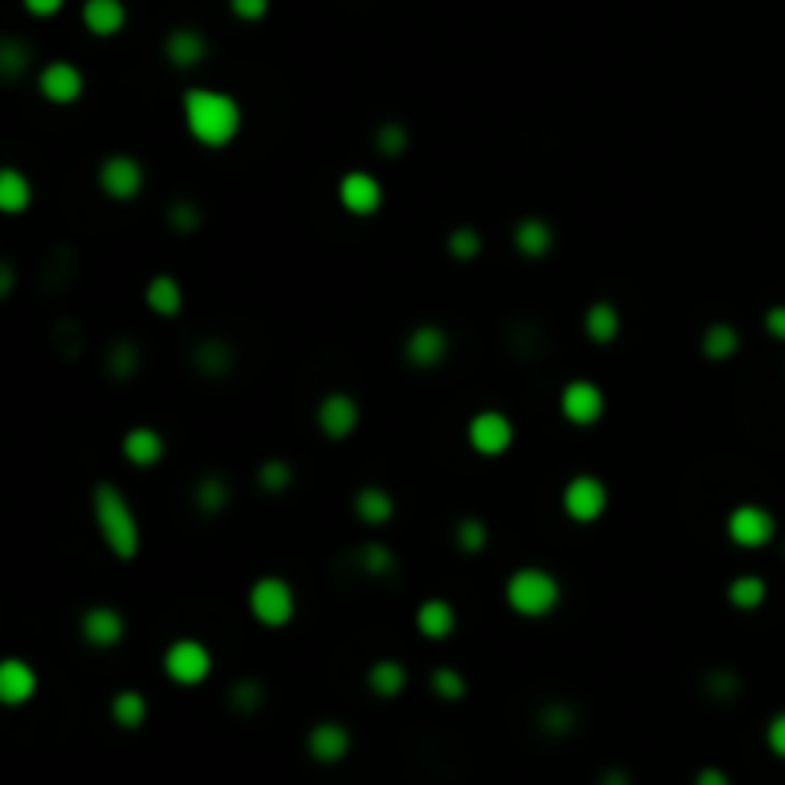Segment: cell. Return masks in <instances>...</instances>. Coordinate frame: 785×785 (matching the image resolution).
<instances>
[{
  "label": "cell",
  "instance_id": "6da1fadb",
  "mask_svg": "<svg viewBox=\"0 0 785 785\" xmlns=\"http://www.w3.org/2000/svg\"><path fill=\"white\" fill-rule=\"evenodd\" d=\"M185 123L196 142L203 146H227L241 131V108L235 97L215 89H192L185 92Z\"/></svg>",
  "mask_w": 785,
  "mask_h": 785
},
{
  "label": "cell",
  "instance_id": "7a4b0ae2",
  "mask_svg": "<svg viewBox=\"0 0 785 785\" xmlns=\"http://www.w3.org/2000/svg\"><path fill=\"white\" fill-rule=\"evenodd\" d=\"M92 521H97L103 545L116 552L119 559L138 556V545H142V529H138V517L127 503V495L116 487V483H97L92 487Z\"/></svg>",
  "mask_w": 785,
  "mask_h": 785
},
{
  "label": "cell",
  "instance_id": "3957f363",
  "mask_svg": "<svg viewBox=\"0 0 785 785\" xmlns=\"http://www.w3.org/2000/svg\"><path fill=\"white\" fill-rule=\"evenodd\" d=\"M564 598V586L545 567H517L506 579V606L521 617H548Z\"/></svg>",
  "mask_w": 785,
  "mask_h": 785
},
{
  "label": "cell",
  "instance_id": "277c9868",
  "mask_svg": "<svg viewBox=\"0 0 785 785\" xmlns=\"http://www.w3.org/2000/svg\"><path fill=\"white\" fill-rule=\"evenodd\" d=\"M249 614L261 620V625L280 628L296 617V594H291V586L280 575H265V579L249 586Z\"/></svg>",
  "mask_w": 785,
  "mask_h": 785
},
{
  "label": "cell",
  "instance_id": "5b68a950",
  "mask_svg": "<svg viewBox=\"0 0 785 785\" xmlns=\"http://www.w3.org/2000/svg\"><path fill=\"white\" fill-rule=\"evenodd\" d=\"M778 525H774V514L766 506H755V503H744L728 514V537L736 540L739 548H763L774 540Z\"/></svg>",
  "mask_w": 785,
  "mask_h": 785
},
{
  "label": "cell",
  "instance_id": "8992f818",
  "mask_svg": "<svg viewBox=\"0 0 785 785\" xmlns=\"http://www.w3.org/2000/svg\"><path fill=\"white\" fill-rule=\"evenodd\" d=\"M609 506V490L598 476H575L564 487V510L572 521H598Z\"/></svg>",
  "mask_w": 785,
  "mask_h": 785
},
{
  "label": "cell",
  "instance_id": "52a82bcc",
  "mask_svg": "<svg viewBox=\"0 0 785 785\" xmlns=\"http://www.w3.org/2000/svg\"><path fill=\"white\" fill-rule=\"evenodd\" d=\"M166 675L177 686H200L211 675V652L200 640H177L166 652Z\"/></svg>",
  "mask_w": 785,
  "mask_h": 785
},
{
  "label": "cell",
  "instance_id": "ba28073f",
  "mask_svg": "<svg viewBox=\"0 0 785 785\" xmlns=\"http://www.w3.org/2000/svg\"><path fill=\"white\" fill-rule=\"evenodd\" d=\"M468 441L479 456H498L514 445V421L503 410H479L468 421Z\"/></svg>",
  "mask_w": 785,
  "mask_h": 785
},
{
  "label": "cell",
  "instance_id": "9c48e42d",
  "mask_svg": "<svg viewBox=\"0 0 785 785\" xmlns=\"http://www.w3.org/2000/svg\"><path fill=\"white\" fill-rule=\"evenodd\" d=\"M559 410H564V418L575 421V426H594V421L606 414V395H602V387L590 384V379H572V384L564 387V395H559Z\"/></svg>",
  "mask_w": 785,
  "mask_h": 785
},
{
  "label": "cell",
  "instance_id": "30bf717a",
  "mask_svg": "<svg viewBox=\"0 0 785 785\" xmlns=\"http://www.w3.org/2000/svg\"><path fill=\"white\" fill-rule=\"evenodd\" d=\"M100 188L103 196H111V200H135L138 192H142V180L146 172L138 166L135 158H127V153H116V158H108L100 166Z\"/></svg>",
  "mask_w": 785,
  "mask_h": 785
},
{
  "label": "cell",
  "instance_id": "8fae6325",
  "mask_svg": "<svg viewBox=\"0 0 785 785\" xmlns=\"http://www.w3.org/2000/svg\"><path fill=\"white\" fill-rule=\"evenodd\" d=\"M338 200H341L345 211H352V215H376L379 207H384V185H379L372 172L352 169V172H345L341 177Z\"/></svg>",
  "mask_w": 785,
  "mask_h": 785
},
{
  "label": "cell",
  "instance_id": "7c38bea8",
  "mask_svg": "<svg viewBox=\"0 0 785 785\" xmlns=\"http://www.w3.org/2000/svg\"><path fill=\"white\" fill-rule=\"evenodd\" d=\"M318 429H322L326 437H334V441H341V437H349L352 429H357L360 421V407L352 395L345 391H330L322 403H318Z\"/></svg>",
  "mask_w": 785,
  "mask_h": 785
},
{
  "label": "cell",
  "instance_id": "4fadbf2b",
  "mask_svg": "<svg viewBox=\"0 0 785 785\" xmlns=\"http://www.w3.org/2000/svg\"><path fill=\"white\" fill-rule=\"evenodd\" d=\"M123 633H127V620L119 609H111V606L85 609V617H81L85 644H92V648H116V644L123 640Z\"/></svg>",
  "mask_w": 785,
  "mask_h": 785
},
{
  "label": "cell",
  "instance_id": "5bb4252c",
  "mask_svg": "<svg viewBox=\"0 0 785 785\" xmlns=\"http://www.w3.org/2000/svg\"><path fill=\"white\" fill-rule=\"evenodd\" d=\"M39 92L54 103H73L85 92V77L73 62H50L39 73Z\"/></svg>",
  "mask_w": 785,
  "mask_h": 785
},
{
  "label": "cell",
  "instance_id": "9a60e30c",
  "mask_svg": "<svg viewBox=\"0 0 785 785\" xmlns=\"http://www.w3.org/2000/svg\"><path fill=\"white\" fill-rule=\"evenodd\" d=\"M448 357V334L441 326L426 322L418 330H410L407 338V360L414 368H437Z\"/></svg>",
  "mask_w": 785,
  "mask_h": 785
},
{
  "label": "cell",
  "instance_id": "2e32d148",
  "mask_svg": "<svg viewBox=\"0 0 785 785\" xmlns=\"http://www.w3.org/2000/svg\"><path fill=\"white\" fill-rule=\"evenodd\" d=\"M349 747H352V736H349V728L338 724V721L315 724L310 736H307V752L315 755L318 763H341V758L349 755Z\"/></svg>",
  "mask_w": 785,
  "mask_h": 785
},
{
  "label": "cell",
  "instance_id": "e0dca14e",
  "mask_svg": "<svg viewBox=\"0 0 785 785\" xmlns=\"http://www.w3.org/2000/svg\"><path fill=\"white\" fill-rule=\"evenodd\" d=\"M39 689V675H34L31 663L23 659H4L0 663V702L4 705H23Z\"/></svg>",
  "mask_w": 785,
  "mask_h": 785
},
{
  "label": "cell",
  "instance_id": "ac0fdd59",
  "mask_svg": "<svg viewBox=\"0 0 785 785\" xmlns=\"http://www.w3.org/2000/svg\"><path fill=\"white\" fill-rule=\"evenodd\" d=\"M81 23L92 34H100V39L123 31V23H127L123 0H85V4H81Z\"/></svg>",
  "mask_w": 785,
  "mask_h": 785
},
{
  "label": "cell",
  "instance_id": "d6986e66",
  "mask_svg": "<svg viewBox=\"0 0 785 785\" xmlns=\"http://www.w3.org/2000/svg\"><path fill=\"white\" fill-rule=\"evenodd\" d=\"M123 456L135 464V468H150L166 456V441H161L158 429L150 426H135L131 434L123 437Z\"/></svg>",
  "mask_w": 785,
  "mask_h": 785
},
{
  "label": "cell",
  "instance_id": "ffe728a7",
  "mask_svg": "<svg viewBox=\"0 0 785 785\" xmlns=\"http://www.w3.org/2000/svg\"><path fill=\"white\" fill-rule=\"evenodd\" d=\"M166 58L180 69H192L207 58V39L196 28H177L166 39Z\"/></svg>",
  "mask_w": 785,
  "mask_h": 785
},
{
  "label": "cell",
  "instance_id": "44dd1931",
  "mask_svg": "<svg viewBox=\"0 0 785 785\" xmlns=\"http://www.w3.org/2000/svg\"><path fill=\"white\" fill-rule=\"evenodd\" d=\"M418 633L421 636H429V640H445V636H453V628H456V609H453V602H445V598H426L418 606Z\"/></svg>",
  "mask_w": 785,
  "mask_h": 785
},
{
  "label": "cell",
  "instance_id": "7402d4cb",
  "mask_svg": "<svg viewBox=\"0 0 785 785\" xmlns=\"http://www.w3.org/2000/svg\"><path fill=\"white\" fill-rule=\"evenodd\" d=\"M352 510H357L360 521L384 525V521H391V514H395V498H391V490L368 483V487H360L357 498H352Z\"/></svg>",
  "mask_w": 785,
  "mask_h": 785
},
{
  "label": "cell",
  "instance_id": "603a6c76",
  "mask_svg": "<svg viewBox=\"0 0 785 785\" xmlns=\"http://www.w3.org/2000/svg\"><path fill=\"white\" fill-rule=\"evenodd\" d=\"M583 330L590 341L598 345H609L620 334V315L614 304H606V299H598V304L586 307V318H583Z\"/></svg>",
  "mask_w": 785,
  "mask_h": 785
},
{
  "label": "cell",
  "instance_id": "cb8c5ba5",
  "mask_svg": "<svg viewBox=\"0 0 785 785\" xmlns=\"http://www.w3.org/2000/svg\"><path fill=\"white\" fill-rule=\"evenodd\" d=\"M146 307H150L153 315L172 318L185 307V291H180V284L172 280V276H153V280L146 284Z\"/></svg>",
  "mask_w": 785,
  "mask_h": 785
},
{
  "label": "cell",
  "instance_id": "d4e9b609",
  "mask_svg": "<svg viewBox=\"0 0 785 785\" xmlns=\"http://www.w3.org/2000/svg\"><path fill=\"white\" fill-rule=\"evenodd\" d=\"M368 686L379 697H399L407 689V667L399 659H379L368 667Z\"/></svg>",
  "mask_w": 785,
  "mask_h": 785
},
{
  "label": "cell",
  "instance_id": "484cf974",
  "mask_svg": "<svg viewBox=\"0 0 785 785\" xmlns=\"http://www.w3.org/2000/svg\"><path fill=\"white\" fill-rule=\"evenodd\" d=\"M552 227L545 219H521L514 227V246L521 249L525 257H545L552 249Z\"/></svg>",
  "mask_w": 785,
  "mask_h": 785
},
{
  "label": "cell",
  "instance_id": "4316f807",
  "mask_svg": "<svg viewBox=\"0 0 785 785\" xmlns=\"http://www.w3.org/2000/svg\"><path fill=\"white\" fill-rule=\"evenodd\" d=\"M28 203H31V180L23 177L20 169L0 172V207H4L8 215H20L28 211Z\"/></svg>",
  "mask_w": 785,
  "mask_h": 785
},
{
  "label": "cell",
  "instance_id": "83f0119b",
  "mask_svg": "<svg viewBox=\"0 0 785 785\" xmlns=\"http://www.w3.org/2000/svg\"><path fill=\"white\" fill-rule=\"evenodd\" d=\"M111 721H116L119 728H138V724L146 721V697L138 694V689H119V694L111 697Z\"/></svg>",
  "mask_w": 785,
  "mask_h": 785
},
{
  "label": "cell",
  "instance_id": "f1b7e54d",
  "mask_svg": "<svg viewBox=\"0 0 785 785\" xmlns=\"http://www.w3.org/2000/svg\"><path fill=\"white\" fill-rule=\"evenodd\" d=\"M702 349H705V357H713V360H728L732 352L739 349V334L732 330L728 322H713L709 330L702 334Z\"/></svg>",
  "mask_w": 785,
  "mask_h": 785
},
{
  "label": "cell",
  "instance_id": "f546056e",
  "mask_svg": "<svg viewBox=\"0 0 785 785\" xmlns=\"http://www.w3.org/2000/svg\"><path fill=\"white\" fill-rule=\"evenodd\" d=\"M728 602L736 609H758L766 602V583L758 575H739L728 583Z\"/></svg>",
  "mask_w": 785,
  "mask_h": 785
},
{
  "label": "cell",
  "instance_id": "4dcf8cb0",
  "mask_svg": "<svg viewBox=\"0 0 785 785\" xmlns=\"http://www.w3.org/2000/svg\"><path fill=\"white\" fill-rule=\"evenodd\" d=\"M227 503H230V487H227V479L222 476H207V479L196 483V506H200L203 514L227 510Z\"/></svg>",
  "mask_w": 785,
  "mask_h": 785
},
{
  "label": "cell",
  "instance_id": "1f68e13d",
  "mask_svg": "<svg viewBox=\"0 0 785 785\" xmlns=\"http://www.w3.org/2000/svg\"><path fill=\"white\" fill-rule=\"evenodd\" d=\"M429 683H434L437 697H445V702H460V697L468 694V683H464V675L456 667H437Z\"/></svg>",
  "mask_w": 785,
  "mask_h": 785
},
{
  "label": "cell",
  "instance_id": "d6a6232c",
  "mask_svg": "<svg viewBox=\"0 0 785 785\" xmlns=\"http://www.w3.org/2000/svg\"><path fill=\"white\" fill-rule=\"evenodd\" d=\"M31 62V50L23 47L20 39H4L0 42V69H4V77H20L23 69Z\"/></svg>",
  "mask_w": 785,
  "mask_h": 785
},
{
  "label": "cell",
  "instance_id": "836d02e7",
  "mask_svg": "<svg viewBox=\"0 0 785 785\" xmlns=\"http://www.w3.org/2000/svg\"><path fill=\"white\" fill-rule=\"evenodd\" d=\"M196 360H200L203 372H215V376H219V372H227L230 360H235V357H230V349H227L222 341H207V345H200V349H196Z\"/></svg>",
  "mask_w": 785,
  "mask_h": 785
},
{
  "label": "cell",
  "instance_id": "e575fe53",
  "mask_svg": "<svg viewBox=\"0 0 785 785\" xmlns=\"http://www.w3.org/2000/svg\"><path fill=\"white\" fill-rule=\"evenodd\" d=\"M456 545L464 552H483V545H487V525H483L479 517H460V525H456Z\"/></svg>",
  "mask_w": 785,
  "mask_h": 785
},
{
  "label": "cell",
  "instance_id": "d590c367",
  "mask_svg": "<svg viewBox=\"0 0 785 785\" xmlns=\"http://www.w3.org/2000/svg\"><path fill=\"white\" fill-rule=\"evenodd\" d=\"M483 249V238H479V230H471V227H460V230H453L448 235V254L453 257H460V261H471Z\"/></svg>",
  "mask_w": 785,
  "mask_h": 785
},
{
  "label": "cell",
  "instance_id": "8d00e7d4",
  "mask_svg": "<svg viewBox=\"0 0 785 785\" xmlns=\"http://www.w3.org/2000/svg\"><path fill=\"white\" fill-rule=\"evenodd\" d=\"M407 142H410V135H407V127H399V123H384L376 131V146H379V153H387V158H399V153L407 150Z\"/></svg>",
  "mask_w": 785,
  "mask_h": 785
},
{
  "label": "cell",
  "instance_id": "74e56055",
  "mask_svg": "<svg viewBox=\"0 0 785 785\" xmlns=\"http://www.w3.org/2000/svg\"><path fill=\"white\" fill-rule=\"evenodd\" d=\"M257 483H261V490H269V495H276V490H284L291 483V468H288V460H265L261 464V471H257Z\"/></svg>",
  "mask_w": 785,
  "mask_h": 785
},
{
  "label": "cell",
  "instance_id": "f35d334b",
  "mask_svg": "<svg viewBox=\"0 0 785 785\" xmlns=\"http://www.w3.org/2000/svg\"><path fill=\"white\" fill-rule=\"evenodd\" d=\"M357 564L365 567L368 575H387L391 572V564H395V556L387 552V545H365L357 552Z\"/></svg>",
  "mask_w": 785,
  "mask_h": 785
},
{
  "label": "cell",
  "instance_id": "ab89813d",
  "mask_svg": "<svg viewBox=\"0 0 785 785\" xmlns=\"http://www.w3.org/2000/svg\"><path fill=\"white\" fill-rule=\"evenodd\" d=\"M540 724H545V732H552V736H564V732L575 728V713L567 705H548Z\"/></svg>",
  "mask_w": 785,
  "mask_h": 785
},
{
  "label": "cell",
  "instance_id": "60d3db41",
  "mask_svg": "<svg viewBox=\"0 0 785 785\" xmlns=\"http://www.w3.org/2000/svg\"><path fill=\"white\" fill-rule=\"evenodd\" d=\"M108 360H111V372L116 376H131L138 368V349L131 341H123V345H116V349L108 352Z\"/></svg>",
  "mask_w": 785,
  "mask_h": 785
},
{
  "label": "cell",
  "instance_id": "b9f144b4",
  "mask_svg": "<svg viewBox=\"0 0 785 785\" xmlns=\"http://www.w3.org/2000/svg\"><path fill=\"white\" fill-rule=\"evenodd\" d=\"M766 747L778 758H785V709L774 713L771 724H766Z\"/></svg>",
  "mask_w": 785,
  "mask_h": 785
},
{
  "label": "cell",
  "instance_id": "7bdbcfd3",
  "mask_svg": "<svg viewBox=\"0 0 785 785\" xmlns=\"http://www.w3.org/2000/svg\"><path fill=\"white\" fill-rule=\"evenodd\" d=\"M230 12H235L238 20L254 23V20H261V16L269 12V0H230Z\"/></svg>",
  "mask_w": 785,
  "mask_h": 785
},
{
  "label": "cell",
  "instance_id": "ee69618b",
  "mask_svg": "<svg viewBox=\"0 0 785 785\" xmlns=\"http://www.w3.org/2000/svg\"><path fill=\"white\" fill-rule=\"evenodd\" d=\"M169 219H172V227H177V230H196V227H200V211H196L192 203H172Z\"/></svg>",
  "mask_w": 785,
  "mask_h": 785
},
{
  "label": "cell",
  "instance_id": "f6af8a7d",
  "mask_svg": "<svg viewBox=\"0 0 785 785\" xmlns=\"http://www.w3.org/2000/svg\"><path fill=\"white\" fill-rule=\"evenodd\" d=\"M230 697H235L238 709L254 713L257 705H261V686H257V683H238V686H235V694H230Z\"/></svg>",
  "mask_w": 785,
  "mask_h": 785
},
{
  "label": "cell",
  "instance_id": "bcb514c9",
  "mask_svg": "<svg viewBox=\"0 0 785 785\" xmlns=\"http://www.w3.org/2000/svg\"><path fill=\"white\" fill-rule=\"evenodd\" d=\"M709 689H713V694H717V697H732V694H736V689H739V683H736V675H728V670H721V675H713V678H709Z\"/></svg>",
  "mask_w": 785,
  "mask_h": 785
},
{
  "label": "cell",
  "instance_id": "7dc6e473",
  "mask_svg": "<svg viewBox=\"0 0 785 785\" xmlns=\"http://www.w3.org/2000/svg\"><path fill=\"white\" fill-rule=\"evenodd\" d=\"M763 322H766V330H771L774 338H778V341H785V307H782V304L766 310V318H763Z\"/></svg>",
  "mask_w": 785,
  "mask_h": 785
},
{
  "label": "cell",
  "instance_id": "c3c4849f",
  "mask_svg": "<svg viewBox=\"0 0 785 785\" xmlns=\"http://www.w3.org/2000/svg\"><path fill=\"white\" fill-rule=\"evenodd\" d=\"M694 785H732V778L721 771V766H705V771H697Z\"/></svg>",
  "mask_w": 785,
  "mask_h": 785
},
{
  "label": "cell",
  "instance_id": "681fc988",
  "mask_svg": "<svg viewBox=\"0 0 785 785\" xmlns=\"http://www.w3.org/2000/svg\"><path fill=\"white\" fill-rule=\"evenodd\" d=\"M66 0H23V8H28L31 16H54L62 12Z\"/></svg>",
  "mask_w": 785,
  "mask_h": 785
},
{
  "label": "cell",
  "instance_id": "f907efd6",
  "mask_svg": "<svg viewBox=\"0 0 785 785\" xmlns=\"http://www.w3.org/2000/svg\"><path fill=\"white\" fill-rule=\"evenodd\" d=\"M602 785H628V774L625 771H606L602 774Z\"/></svg>",
  "mask_w": 785,
  "mask_h": 785
}]
</instances>
